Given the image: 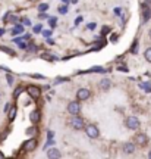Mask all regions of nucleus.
<instances>
[{
  "label": "nucleus",
  "mask_w": 151,
  "mask_h": 159,
  "mask_svg": "<svg viewBox=\"0 0 151 159\" xmlns=\"http://www.w3.org/2000/svg\"><path fill=\"white\" fill-rule=\"evenodd\" d=\"M16 21H18V18H16V16H13V15H11V21H9V22L16 24Z\"/></svg>",
  "instance_id": "obj_35"
},
{
  "label": "nucleus",
  "mask_w": 151,
  "mask_h": 159,
  "mask_svg": "<svg viewBox=\"0 0 151 159\" xmlns=\"http://www.w3.org/2000/svg\"><path fill=\"white\" fill-rule=\"evenodd\" d=\"M122 152L125 155H132L135 152V143H123V146H122Z\"/></svg>",
  "instance_id": "obj_9"
},
{
  "label": "nucleus",
  "mask_w": 151,
  "mask_h": 159,
  "mask_svg": "<svg viewBox=\"0 0 151 159\" xmlns=\"http://www.w3.org/2000/svg\"><path fill=\"white\" fill-rule=\"evenodd\" d=\"M41 118V115H40V111H32L31 114H29V121L32 122V124H37Z\"/></svg>",
  "instance_id": "obj_13"
},
{
  "label": "nucleus",
  "mask_w": 151,
  "mask_h": 159,
  "mask_svg": "<svg viewBox=\"0 0 151 159\" xmlns=\"http://www.w3.org/2000/svg\"><path fill=\"white\" fill-rule=\"evenodd\" d=\"M15 116H16V108L13 106V108L9 111V119H11V121H13V119H15Z\"/></svg>",
  "instance_id": "obj_19"
},
{
  "label": "nucleus",
  "mask_w": 151,
  "mask_h": 159,
  "mask_svg": "<svg viewBox=\"0 0 151 159\" xmlns=\"http://www.w3.org/2000/svg\"><path fill=\"white\" fill-rule=\"evenodd\" d=\"M148 158L151 159V150H150V152H148Z\"/></svg>",
  "instance_id": "obj_44"
},
{
  "label": "nucleus",
  "mask_w": 151,
  "mask_h": 159,
  "mask_svg": "<svg viewBox=\"0 0 151 159\" xmlns=\"http://www.w3.org/2000/svg\"><path fill=\"white\" fill-rule=\"evenodd\" d=\"M9 108H11V103H7V105L5 106V112H7V111H9Z\"/></svg>",
  "instance_id": "obj_39"
},
{
  "label": "nucleus",
  "mask_w": 151,
  "mask_h": 159,
  "mask_svg": "<svg viewBox=\"0 0 151 159\" xmlns=\"http://www.w3.org/2000/svg\"><path fill=\"white\" fill-rule=\"evenodd\" d=\"M3 156H5V155H3V153H2V152H0V159L3 158Z\"/></svg>",
  "instance_id": "obj_43"
},
{
  "label": "nucleus",
  "mask_w": 151,
  "mask_h": 159,
  "mask_svg": "<svg viewBox=\"0 0 151 159\" xmlns=\"http://www.w3.org/2000/svg\"><path fill=\"white\" fill-rule=\"evenodd\" d=\"M49 22H50L51 28H54V27H56V24H57V19L54 16H51V18H49Z\"/></svg>",
  "instance_id": "obj_24"
},
{
  "label": "nucleus",
  "mask_w": 151,
  "mask_h": 159,
  "mask_svg": "<svg viewBox=\"0 0 151 159\" xmlns=\"http://www.w3.org/2000/svg\"><path fill=\"white\" fill-rule=\"evenodd\" d=\"M27 93L29 94V97L38 99V97L41 96V89L37 87V85H28V87H27Z\"/></svg>",
  "instance_id": "obj_6"
},
{
  "label": "nucleus",
  "mask_w": 151,
  "mask_h": 159,
  "mask_svg": "<svg viewBox=\"0 0 151 159\" xmlns=\"http://www.w3.org/2000/svg\"><path fill=\"white\" fill-rule=\"evenodd\" d=\"M21 21H22V24H24V25H27V27H29V25H31V21H29L28 18H22Z\"/></svg>",
  "instance_id": "obj_28"
},
{
  "label": "nucleus",
  "mask_w": 151,
  "mask_h": 159,
  "mask_svg": "<svg viewBox=\"0 0 151 159\" xmlns=\"http://www.w3.org/2000/svg\"><path fill=\"white\" fill-rule=\"evenodd\" d=\"M148 143V136L145 133H140L135 136V144H140V146H145Z\"/></svg>",
  "instance_id": "obj_8"
},
{
  "label": "nucleus",
  "mask_w": 151,
  "mask_h": 159,
  "mask_svg": "<svg viewBox=\"0 0 151 159\" xmlns=\"http://www.w3.org/2000/svg\"><path fill=\"white\" fill-rule=\"evenodd\" d=\"M148 37L151 39V28H150V31H148Z\"/></svg>",
  "instance_id": "obj_42"
},
{
  "label": "nucleus",
  "mask_w": 151,
  "mask_h": 159,
  "mask_svg": "<svg viewBox=\"0 0 151 159\" xmlns=\"http://www.w3.org/2000/svg\"><path fill=\"white\" fill-rule=\"evenodd\" d=\"M81 21H82V16H78V18H76V21H75V25L81 24Z\"/></svg>",
  "instance_id": "obj_38"
},
{
  "label": "nucleus",
  "mask_w": 151,
  "mask_h": 159,
  "mask_svg": "<svg viewBox=\"0 0 151 159\" xmlns=\"http://www.w3.org/2000/svg\"><path fill=\"white\" fill-rule=\"evenodd\" d=\"M5 33H6V31H5V28H0V37H2V35H3V34H5Z\"/></svg>",
  "instance_id": "obj_40"
},
{
  "label": "nucleus",
  "mask_w": 151,
  "mask_h": 159,
  "mask_svg": "<svg viewBox=\"0 0 151 159\" xmlns=\"http://www.w3.org/2000/svg\"><path fill=\"white\" fill-rule=\"evenodd\" d=\"M91 96V91L88 90V89H79L78 91H76V99H78L79 102H82V100H87V99H90Z\"/></svg>",
  "instance_id": "obj_7"
},
{
  "label": "nucleus",
  "mask_w": 151,
  "mask_h": 159,
  "mask_svg": "<svg viewBox=\"0 0 151 159\" xmlns=\"http://www.w3.org/2000/svg\"><path fill=\"white\" fill-rule=\"evenodd\" d=\"M35 131H37V127H31V128H27V130H25V134H27V136H32V134H35Z\"/></svg>",
  "instance_id": "obj_21"
},
{
  "label": "nucleus",
  "mask_w": 151,
  "mask_h": 159,
  "mask_svg": "<svg viewBox=\"0 0 151 159\" xmlns=\"http://www.w3.org/2000/svg\"><path fill=\"white\" fill-rule=\"evenodd\" d=\"M57 11H59V13H60V15H66V13H67V5L59 6V9H57Z\"/></svg>",
  "instance_id": "obj_17"
},
{
  "label": "nucleus",
  "mask_w": 151,
  "mask_h": 159,
  "mask_svg": "<svg viewBox=\"0 0 151 159\" xmlns=\"http://www.w3.org/2000/svg\"><path fill=\"white\" fill-rule=\"evenodd\" d=\"M18 44H19V47H21V49H25V50L28 49V44H27V43H22V41H19Z\"/></svg>",
  "instance_id": "obj_29"
},
{
  "label": "nucleus",
  "mask_w": 151,
  "mask_h": 159,
  "mask_svg": "<svg viewBox=\"0 0 151 159\" xmlns=\"http://www.w3.org/2000/svg\"><path fill=\"white\" fill-rule=\"evenodd\" d=\"M95 27H97V24H95V22H91V24H88V27H87V28H88V30H94Z\"/></svg>",
  "instance_id": "obj_33"
},
{
  "label": "nucleus",
  "mask_w": 151,
  "mask_h": 159,
  "mask_svg": "<svg viewBox=\"0 0 151 159\" xmlns=\"http://www.w3.org/2000/svg\"><path fill=\"white\" fill-rule=\"evenodd\" d=\"M7 134H9V131H5L3 134H0V140H5V137L7 136Z\"/></svg>",
  "instance_id": "obj_36"
},
{
  "label": "nucleus",
  "mask_w": 151,
  "mask_h": 159,
  "mask_svg": "<svg viewBox=\"0 0 151 159\" xmlns=\"http://www.w3.org/2000/svg\"><path fill=\"white\" fill-rule=\"evenodd\" d=\"M145 3L147 5H151V0H145Z\"/></svg>",
  "instance_id": "obj_41"
},
{
  "label": "nucleus",
  "mask_w": 151,
  "mask_h": 159,
  "mask_svg": "<svg viewBox=\"0 0 151 159\" xmlns=\"http://www.w3.org/2000/svg\"><path fill=\"white\" fill-rule=\"evenodd\" d=\"M62 153H60V150L56 148H51L47 150V158H51V159H57V158H60Z\"/></svg>",
  "instance_id": "obj_11"
},
{
  "label": "nucleus",
  "mask_w": 151,
  "mask_h": 159,
  "mask_svg": "<svg viewBox=\"0 0 151 159\" xmlns=\"http://www.w3.org/2000/svg\"><path fill=\"white\" fill-rule=\"evenodd\" d=\"M28 50L29 52H37L38 50V47H37V46H28Z\"/></svg>",
  "instance_id": "obj_30"
},
{
  "label": "nucleus",
  "mask_w": 151,
  "mask_h": 159,
  "mask_svg": "<svg viewBox=\"0 0 151 159\" xmlns=\"http://www.w3.org/2000/svg\"><path fill=\"white\" fill-rule=\"evenodd\" d=\"M142 7V22H147L148 19L151 18V9H150V5H147V3H144V5L141 6Z\"/></svg>",
  "instance_id": "obj_10"
},
{
  "label": "nucleus",
  "mask_w": 151,
  "mask_h": 159,
  "mask_svg": "<svg viewBox=\"0 0 151 159\" xmlns=\"http://www.w3.org/2000/svg\"><path fill=\"white\" fill-rule=\"evenodd\" d=\"M22 87H18L16 90H15V93H13V97H15V99H16V97H19V94H21V93H22Z\"/></svg>",
  "instance_id": "obj_27"
},
{
  "label": "nucleus",
  "mask_w": 151,
  "mask_h": 159,
  "mask_svg": "<svg viewBox=\"0 0 151 159\" xmlns=\"http://www.w3.org/2000/svg\"><path fill=\"white\" fill-rule=\"evenodd\" d=\"M114 13H116V15H120V13H122V9H120V7H114Z\"/></svg>",
  "instance_id": "obj_37"
},
{
  "label": "nucleus",
  "mask_w": 151,
  "mask_h": 159,
  "mask_svg": "<svg viewBox=\"0 0 151 159\" xmlns=\"http://www.w3.org/2000/svg\"><path fill=\"white\" fill-rule=\"evenodd\" d=\"M37 139L35 137H31V139H28L27 142L24 143V150L25 152H34L35 149H37Z\"/></svg>",
  "instance_id": "obj_5"
},
{
  "label": "nucleus",
  "mask_w": 151,
  "mask_h": 159,
  "mask_svg": "<svg viewBox=\"0 0 151 159\" xmlns=\"http://www.w3.org/2000/svg\"><path fill=\"white\" fill-rule=\"evenodd\" d=\"M126 127H128L129 130H138L141 127V122H140V119L136 118V116H128L126 118Z\"/></svg>",
  "instance_id": "obj_4"
},
{
  "label": "nucleus",
  "mask_w": 151,
  "mask_h": 159,
  "mask_svg": "<svg viewBox=\"0 0 151 159\" xmlns=\"http://www.w3.org/2000/svg\"><path fill=\"white\" fill-rule=\"evenodd\" d=\"M67 112L71 115H79V112H81V105H79L78 99L67 103Z\"/></svg>",
  "instance_id": "obj_2"
},
{
  "label": "nucleus",
  "mask_w": 151,
  "mask_h": 159,
  "mask_svg": "<svg viewBox=\"0 0 151 159\" xmlns=\"http://www.w3.org/2000/svg\"><path fill=\"white\" fill-rule=\"evenodd\" d=\"M41 34L44 35L45 39H50L51 34H53V31H51V30H43V31H41Z\"/></svg>",
  "instance_id": "obj_22"
},
{
  "label": "nucleus",
  "mask_w": 151,
  "mask_h": 159,
  "mask_svg": "<svg viewBox=\"0 0 151 159\" xmlns=\"http://www.w3.org/2000/svg\"><path fill=\"white\" fill-rule=\"evenodd\" d=\"M6 80H7V84H9V85H13V81H15V78H13V75H12V74H7V75H6Z\"/></svg>",
  "instance_id": "obj_23"
},
{
  "label": "nucleus",
  "mask_w": 151,
  "mask_h": 159,
  "mask_svg": "<svg viewBox=\"0 0 151 159\" xmlns=\"http://www.w3.org/2000/svg\"><path fill=\"white\" fill-rule=\"evenodd\" d=\"M85 133H87V136L90 137V139H97V137L100 136L98 127H97V125H94V124L85 125Z\"/></svg>",
  "instance_id": "obj_3"
},
{
  "label": "nucleus",
  "mask_w": 151,
  "mask_h": 159,
  "mask_svg": "<svg viewBox=\"0 0 151 159\" xmlns=\"http://www.w3.org/2000/svg\"><path fill=\"white\" fill-rule=\"evenodd\" d=\"M62 2H63V3H67V2H69V0H62Z\"/></svg>",
  "instance_id": "obj_45"
},
{
  "label": "nucleus",
  "mask_w": 151,
  "mask_h": 159,
  "mask_svg": "<svg viewBox=\"0 0 151 159\" xmlns=\"http://www.w3.org/2000/svg\"><path fill=\"white\" fill-rule=\"evenodd\" d=\"M0 50H3V52H6V53H9V55H12V56H15L16 53L13 50H11V49H7V47H0Z\"/></svg>",
  "instance_id": "obj_26"
},
{
  "label": "nucleus",
  "mask_w": 151,
  "mask_h": 159,
  "mask_svg": "<svg viewBox=\"0 0 151 159\" xmlns=\"http://www.w3.org/2000/svg\"><path fill=\"white\" fill-rule=\"evenodd\" d=\"M100 89L103 91H107L109 89H110V85H112V83H110V80L109 78H103V80H100Z\"/></svg>",
  "instance_id": "obj_12"
},
{
  "label": "nucleus",
  "mask_w": 151,
  "mask_h": 159,
  "mask_svg": "<svg viewBox=\"0 0 151 159\" xmlns=\"http://www.w3.org/2000/svg\"><path fill=\"white\" fill-rule=\"evenodd\" d=\"M109 31H110V28H109V27H103V33H101V34L106 35L107 33H109Z\"/></svg>",
  "instance_id": "obj_34"
},
{
  "label": "nucleus",
  "mask_w": 151,
  "mask_h": 159,
  "mask_svg": "<svg viewBox=\"0 0 151 159\" xmlns=\"http://www.w3.org/2000/svg\"><path fill=\"white\" fill-rule=\"evenodd\" d=\"M0 99H2V94H0Z\"/></svg>",
  "instance_id": "obj_46"
},
{
  "label": "nucleus",
  "mask_w": 151,
  "mask_h": 159,
  "mask_svg": "<svg viewBox=\"0 0 151 159\" xmlns=\"http://www.w3.org/2000/svg\"><path fill=\"white\" fill-rule=\"evenodd\" d=\"M32 31L35 33V34H38V33H41V31H43V27H41L40 24H37V25H35V27L32 28Z\"/></svg>",
  "instance_id": "obj_25"
},
{
  "label": "nucleus",
  "mask_w": 151,
  "mask_h": 159,
  "mask_svg": "<svg viewBox=\"0 0 151 159\" xmlns=\"http://www.w3.org/2000/svg\"><path fill=\"white\" fill-rule=\"evenodd\" d=\"M22 33H24V27L22 25H18V24L12 28V31H11L12 35H18V34H22Z\"/></svg>",
  "instance_id": "obj_14"
},
{
  "label": "nucleus",
  "mask_w": 151,
  "mask_h": 159,
  "mask_svg": "<svg viewBox=\"0 0 151 159\" xmlns=\"http://www.w3.org/2000/svg\"><path fill=\"white\" fill-rule=\"evenodd\" d=\"M53 143H54V140H51V139H50V140H47V143H45L44 149H47V148H49V146H51V144H53Z\"/></svg>",
  "instance_id": "obj_32"
},
{
  "label": "nucleus",
  "mask_w": 151,
  "mask_h": 159,
  "mask_svg": "<svg viewBox=\"0 0 151 159\" xmlns=\"http://www.w3.org/2000/svg\"><path fill=\"white\" fill-rule=\"evenodd\" d=\"M40 12H45L49 11V3H41V5H38V7H37Z\"/></svg>",
  "instance_id": "obj_20"
},
{
  "label": "nucleus",
  "mask_w": 151,
  "mask_h": 159,
  "mask_svg": "<svg viewBox=\"0 0 151 159\" xmlns=\"http://www.w3.org/2000/svg\"><path fill=\"white\" fill-rule=\"evenodd\" d=\"M71 125H72L73 130H82L85 127V121L79 115H73L72 119H71Z\"/></svg>",
  "instance_id": "obj_1"
},
{
  "label": "nucleus",
  "mask_w": 151,
  "mask_h": 159,
  "mask_svg": "<svg viewBox=\"0 0 151 159\" xmlns=\"http://www.w3.org/2000/svg\"><path fill=\"white\" fill-rule=\"evenodd\" d=\"M140 87L142 89V90L148 91V93H151V83H141Z\"/></svg>",
  "instance_id": "obj_15"
},
{
  "label": "nucleus",
  "mask_w": 151,
  "mask_h": 159,
  "mask_svg": "<svg viewBox=\"0 0 151 159\" xmlns=\"http://www.w3.org/2000/svg\"><path fill=\"white\" fill-rule=\"evenodd\" d=\"M131 53H138V40H135L134 43H132V47H131Z\"/></svg>",
  "instance_id": "obj_18"
},
{
  "label": "nucleus",
  "mask_w": 151,
  "mask_h": 159,
  "mask_svg": "<svg viewBox=\"0 0 151 159\" xmlns=\"http://www.w3.org/2000/svg\"><path fill=\"white\" fill-rule=\"evenodd\" d=\"M144 57H145V61L147 62H150L151 63V47H148L145 52H144Z\"/></svg>",
  "instance_id": "obj_16"
},
{
  "label": "nucleus",
  "mask_w": 151,
  "mask_h": 159,
  "mask_svg": "<svg viewBox=\"0 0 151 159\" xmlns=\"http://www.w3.org/2000/svg\"><path fill=\"white\" fill-rule=\"evenodd\" d=\"M119 71H123V72H128V68L125 66V65H120V66H118Z\"/></svg>",
  "instance_id": "obj_31"
}]
</instances>
